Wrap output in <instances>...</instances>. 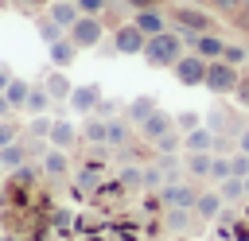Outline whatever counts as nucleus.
<instances>
[{
	"instance_id": "1",
	"label": "nucleus",
	"mask_w": 249,
	"mask_h": 241,
	"mask_svg": "<svg viewBox=\"0 0 249 241\" xmlns=\"http://www.w3.org/2000/svg\"><path fill=\"white\" fill-rule=\"evenodd\" d=\"M183 54H187V51H183V35H179L175 27H167L163 35H152L148 47H144V62L156 66V70H171Z\"/></svg>"
},
{
	"instance_id": "2",
	"label": "nucleus",
	"mask_w": 249,
	"mask_h": 241,
	"mask_svg": "<svg viewBox=\"0 0 249 241\" xmlns=\"http://www.w3.org/2000/svg\"><path fill=\"white\" fill-rule=\"evenodd\" d=\"M167 19L179 35H202V31H214V16L202 8V4H171L167 8Z\"/></svg>"
},
{
	"instance_id": "3",
	"label": "nucleus",
	"mask_w": 249,
	"mask_h": 241,
	"mask_svg": "<svg viewBox=\"0 0 249 241\" xmlns=\"http://www.w3.org/2000/svg\"><path fill=\"white\" fill-rule=\"evenodd\" d=\"M237 82H241V66H230V62H222V58H214L210 66H206V89L214 93V97H230L233 89H237Z\"/></svg>"
},
{
	"instance_id": "4",
	"label": "nucleus",
	"mask_w": 249,
	"mask_h": 241,
	"mask_svg": "<svg viewBox=\"0 0 249 241\" xmlns=\"http://www.w3.org/2000/svg\"><path fill=\"white\" fill-rule=\"evenodd\" d=\"M66 39H70L78 51H93V47H101V39H105V19H101V16H82V19L66 31Z\"/></svg>"
},
{
	"instance_id": "5",
	"label": "nucleus",
	"mask_w": 249,
	"mask_h": 241,
	"mask_svg": "<svg viewBox=\"0 0 249 241\" xmlns=\"http://www.w3.org/2000/svg\"><path fill=\"white\" fill-rule=\"evenodd\" d=\"M206 66H210V62H206L202 54L187 51V54H183V58L171 66V74L179 78V86H202V82H206Z\"/></svg>"
},
{
	"instance_id": "6",
	"label": "nucleus",
	"mask_w": 249,
	"mask_h": 241,
	"mask_svg": "<svg viewBox=\"0 0 249 241\" xmlns=\"http://www.w3.org/2000/svg\"><path fill=\"white\" fill-rule=\"evenodd\" d=\"M113 47H117V54H144V47H148V35L128 19V23H121V27H113Z\"/></svg>"
},
{
	"instance_id": "7",
	"label": "nucleus",
	"mask_w": 249,
	"mask_h": 241,
	"mask_svg": "<svg viewBox=\"0 0 249 241\" xmlns=\"http://www.w3.org/2000/svg\"><path fill=\"white\" fill-rule=\"evenodd\" d=\"M156 194H160L163 210H167V206H183V210H195V198H198L195 183H183V179H179V183H163Z\"/></svg>"
},
{
	"instance_id": "8",
	"label": "nucleus",
	"mask_w": 249,
	"mask_h": 241,
	"mask_svg": "<svg viewBox=\"0 0 249 241\" xmlns=\"http://www.w3.org/2000/svg\"><path fill=\"white\" fill-rule=\"evenodd\" d=\"M183 39H187V47H191L195 54H202L206 62L222 58V51H226V39H222L218 31H202V35H183Z\"/></svg>"
},
{
	"instance_id": "9",
	"label": "nucleus",
	"mask_w": 249,
	"mask_h": 241,
	"mask_svg": "<svg viewBox=\"0 0 249 241\" xmlns=\"http://www.w3.org/2000/svg\"><path fill=\"white\" fill-rule=\"evenodd\" d=\"M105 93H101V86H93V82H86V86H74V93H70V109L78 113V117H93V109H97V101H101Z\"/></svg>"
},
{
	"instance_id": "10",
	"label": "nucleus",
	"mask_w": 249,
	"mask_h": 241,
	"mask_svg": "<svg viewBox=\"0 0 249 241\" xmlns=\"http://www.w3.org/2000/svg\"><path fill=\"white\" fill-rule=\"evenodd\" d=\"M171 128H175V117H171L167 109H156V113H152V117H148V120H144V124H140L136 132H140V140L156 144V140H163V136H167Z\"/></svg>"
},
{
	"instance_id": "11",
	"label": "nucleus",
	"mask_w": 249,
	"mask_h": 241,
	"mask_svg": "<svg viewBox=\"0 0 249 241\" xmlns=\"http://www.w3.org/2000/svg\"><path fill=\"white\" fill-rule=\"evenodd\" d=\"M132 23L152 39V35H163L167 27H171V19H167V12L163 8H144V12H132Z\"/></svg>"
},
{
	"instance_id": "12",
	"label": "nucleus",
	"mask_w": 249,
	"mask_h": 241,
	"mask_svg": "<svg viewBox=\"0 0 249 241\" xmlns=\"http://www.w3.org/2000/svg\"><path fill=\"white\" fill-rule=\"evenodd\" d=\"M39 171H43L47 179H66V171H70V155H66L62 148H43Z\"/></svg>"
},
{
	"instance_id": "13",
	"label": "nucleus",
	"mask_w": 249,
	"mask_h": 241,
	"mask_svg": "<svg viewBox=\"0 0 249 241\" xmlns=\"http://www.w3.org/2000/svg\"><path fill=\"white\" fill-rule=\"evenodd\" d=\"M156 109H160V105H156V97H152V93H140V97H132V101L124 105V120H128L132 128H140Z\"/></svg>"
},
{
	"instance_id": "14",
	"label": "nucleus",
	"mask_w": 249,
	"mask_h": 241,
	"mask_svg": "<svg viewBox=\"0 0 249 241\" xmlns=\"http://www.w3.org/2000/svg\"><path fill=\"white\" fill-rule=\"evenodd\" d=\"M47 16H51L62 31H70V27L82 19V12H78V4H74V0H51V4H47Z\"/></svg>"
},
{
	"instance_id": "15",
	"label": "nucleus",
	"mask_w": 249,
	"mask_h": 241,
	"mask_svg": "<svg viewBox=\"0 0 249 241\" xmlns=\"http://www.w3.org/2000/svg\"><path fill=\"white\" fill-rule=\"evenodd\" d=\"M47 140H51V148L70 152V148L82 140V128H74L70 120H54V124H51V132H47Z\"/></svg>"
},
{
	"instance_id": "16",
	"label": "nucleus",
	"mask_w": 249,
	"mask_h": 241,
	"mask_svg": "<svg viewBox=\"0 0 249 241\" xmlns=\"http://www.w3.org/2000/svg\"><path fill=\"white\" fill-rule=\"evenodd\" d=\"M222 210H226V202H222L218 190H198V198H195V218L198 222H214Z\"/></svg>"
},
{
	"instance_id": "17",
	"label": "nucleus",
	"mask_w": 249,
	"mask_h": 241,
	"mask_svg": "<svg viewBox=\"0 0 249 241\" xmlns=\"http://www.w3.org/2000/svg\"><path fill=\"white\" fill-rule=\"evenodd\" d=\"M183 167H187V179H210V167H214V152H187L183 155Z\"/></svg>"
},
{
	"instance_id": "18",
	"label": "nucleus",
	"mask_w": 249,
	"mask_h": 241,
	"mask_svg": "<svg viewBox=\"0 0 249 241\" xmlns=\"http://www.w3.org/2000/svg\"><path fill=\"white\" fill-rule=\"evenodd\" d=\"M43 89L51 93V101H70V93H74V82H70L62 70H51V74L43 78Z\"/></svg>"
},
{
	"instance_id": "19",
	"label": "nucleus",
	"mask_w": 249,
	"mask_h": 241,
	"mask_svg": "<svg viewBox=\"0 0 249 241\" xmlns=\"http://www.w3.org/2000/svg\"><path fill=\"white\" fill-rule=\"evenodd\" d=\"M214 140H218V132H210L206 124H198V128H191L183 136V152H214Z\"/></svg>"
},
{
	"instance_id": "20",
	"label": "nucleus",
	"mask_w": 249,
	"mask_h": 241,
	"mask_svg": "<svg viewBox=\"0 0 249 241\" xmlns=\"http://www.w3.org/2000/svg\"><path fill=\"white\" fill-rule=\"evenodd\" d=\"M47 58H51V66H54V70H66V66L78 58V47H74L70 39H58V43H51V47H47Z\"/></svg>"
},
{
	"instance_id": "21",
	"label": "nucleus",
	"mask_w": 249,
	"mask_h": 241,
	"mask_svg": "<svg viewBox=\"0 0 249 241\" xmlns=\"http://www.w3.org/2000/svg\"><path fill=\"white\" fill-rule=\"evenodd\" d=\"M27 159H31V148H27L23 140H16V144L0 148V167H4V171H16V167H23Z\"/></svg>"
},
{
	"instance_id": "22",
	"label": "nucleus",
	"mask_w": 249,
	"mask_h": 241,
	"mask_svg": "<svg viewBox=\"0 0 249 241\" xmlns=\"http://www.w3.org/2000/svg\"><path fill=\"white\" fill-rule=\"evenodd\" d=\"M128 140H132V124H128L124 117H113V120H109L105 144H109V148H128Z\"/></svg>"
},
{
	"instance_id": "23",
	"label": "nucleus",
	"mask_w": 249,
	"mask_h": 241,
	"mask_svg": "<svg viewBox=\"0 0 249 241\" xmlns=\"http://www.w3.org/2000/svg\"><path fill=\"white\" fill-rule=\"evenodd\" d=\"M191 222H195V210H183V206H167V210H163V225H167L171 233L191 229Z\"/></svg>"
},
{
	"instance_id": "24",
	"label": "nucleus",
	"mask_w": 249,
	"mask_h": 241,
	"mask_svg": "<svg viewBox=\"0 0 249 241\" xmlns=\"http://www.w3.org/2000/svg\"><path fill=\"white\" fill-rule=\"evenodd\" d=\"M27 93H31V82H23V78H12L8 89H4V97H8V105H12L16 113L27 105Z\"/></svg>"
},
{
	"instance_id": "25",
	"label": "nucleus",
	"mask_w": 249,
	"mask_h": 241,
	"mask_svg": "<svg viewBox=\"0 0 249 241\" xmlns=\"http://www.w3.org/2000/svg\"><path fill=\"white\" fill-rule=\"evenodd\" d=\"M47 109H51V93H47L43 86H31V93H27V105H23V113H31V117H47Z\"/></svg>"
},
{
	"instance_id": "26",
	"label": "nucleus",
	"mask_w": 249,
	"mask_h": 241,
	"mask_svg": "<svg viewBox=\"0 0 249 241\" xmlns=\"http://www.w3.org/2000/svg\"><path fill=\"white\" fill-rule=\"evenodd\" d=\"M218 194H222V202H226V206H233V202L249 198V194H245V179H237V175H230L226 183H218Z\"/></svg>"
},
{
	"instance_id": "27",
	"label": "nucleus",
	"mask_w": 249,
	"mask_h": 241,
	"mask_svg": "<svg viewBox=\"0 0 249 241\" xmlns=\"http://www.w3.org/2000/svg\"><path fill=\"white\" fill-rule=\"evenodd\" d=\"M105 136H109V120H101V117H86V124H82V140H89V144H105Z\"/></svg>"
},
{
	"instance_id": "28",
	"label": "nucleus",
	"mask_w": 249,
	"mask_h": 241,
	"mask_svg": "<svg viewBox=\"0 0 249 241\" xmlns=\"http://www.w3.org/2000/svg\"><path fill=\"white\" fill-rule=\"evenodd\" d=\"M35 31H39V39L51 47V43H58V39H66V31L51 19V16H39V23H35Z\"/></svg>"
},
{
	"instance_id": "29",
	"label": "nucleus",
	"mask_w": 249,
	"mask_h": 241,
	"mask_svg": "<svg viewBox=\"0 0 249 241\" xmlns=\"http://www.w3.org/2000/svg\"><path fill=\"white\" fill-rule=\"evenodd\" d=\"M156 167L167 175V183H179V179L187 175V167H183V159H179V155H160V159H156Z\"/></svg>"
},
{
	"instance_id": "30",
	"label": "nucleus",
	"mask_w": 249,
	"mask_h": 241,
	"mask_svg": "<svg viewBox=\"0 0 249 241\" xmlns=\"http://www.w3.org/2000/svg\"><path fill=\"white\" fill-rule=\"evenodd\" d=\"M152 148H156L160 155H179V148H183V132H179V128H171V132H167L163 140H156Z\"/></svg>"
},
{
	"instance_id": "31",
	"label": "nucleus",
	"mask_w": 249,
	"mask_h": 241,
	"mask_svg": "<svg viewBox=\"0 0 249 241\" xmlns=\"http://www.w3.org/2000/svg\"><path fill=\"white\" fill-rule=\"evenodd\" d=\"M249 58V47H237V43H226V51H222V62H230V66H241Z\"/></svg>"
},
{
	"instance_id": "32",
	"label": "nucleus",
	"mask_w": 249,
	"mask_h": 241,
	"mask_svg": "<svg viewBox=\"0 0 249 241\" xmlns=\"http://www.w3.org/2000/svg\"><path fill=\"white\" fill-rule=\"evenodd\" d=\"M93 117H101V120H113V117H121V101H113V97H101V101H97V109H93Z\"/></svg>"
},
{
	"instance_id": "33",
	"label": "nucleus",
	"mask_w": 249,
	"mask_h": 241,
	"mask_svg": "<svg viewBox=\"0 0 249 241\" xmlns=\"http://www.w3.org/2000/svg\"><path fill=\"white\" fill-rule=\"evenodd\" d=\"M198 124H202V117H198L195 109H187V113H175V128H179L183 136H187L191 128H198Z\"/></svg>"
},
{
	"instance_id": "34",
	"label": "nucleus",
	"mask_w": 249,
	"mask_h": 241,
	"mask_svg": "<svg viewBox=\"0 0 249 241\" xmlns=\"http://www.w3.org/2000/svg\"><path fill=\"white\" fill-rule=\"evenodd\" d=\"M233 175V167H230V155H214V167H210V179L214 183H226Z\"/></svg>"
},
{
	"instance_id": "35",
	"label": "nucleus",
	"mask_w": 249,
	"mask_h": 241,
	"mask_svg": "<svg viewBox=\"0 0 249 241\" xmlns=\"http://www.w3.org/2000/svg\"><path fill=\"white\" fill-rule=\"evenodd\" d=\"M121 187H128V190L144 187V167H124L121 171Z\"/></svg>"
},
{
	"instance_id": "36",
	"label": "nucleus",
	"mask_w": 249,
	"mask_h": 241,
	"mask_svg": "<svg viewBox=\"0 0 249 241\" xmlns=\"http://www.w3.org/2000/svg\"><path fill=\"white\" fill-rule=\"evenodd\" d=\"M163 183H167V175H163L156 163H148V167H144V187H148V190H160Z\"/></svg>"
},
{
	"instance_id": "37",
	"label": "nucleus",
	"mask_w": 249,
	"mask_h": 241,
	"mask_svg": "<svg viewBox=\"0 0 249 241\" xmlns=\"http://www.w3.org/2000/svg\"><path fill=\"white\" fill-rule=\"evenodd\" d=\"M19 140V124L8 117V120H0V148H8V144H16Z\"/></svg>"
},
{
	"instance_id": "38",
	"label": "nucleus",
	"mask_w": 249,
	"mask_h": 241,
	"mask_svg": "<svg viewBox=\"0 0 249 241\" xmlns=\"http://www.w3.org/2000/svg\"><path fill=\"white\" fill-rule=\"evenodd\" d=\"M74 4L82 16H105V8H109V0H74Z\"/></svg>"
},
{
	"instance_id": "39",
	"label": "nucleus",
	"mask_w": 249,
	"mask_h": 241,
	"mask_svg": "<svg viewBox=\"0 0 249 241\" xmlns=\"http://www.w3.org/2000/svg\"><path fill=\"white\" fill-rule=\"evenodd\" d=\"M230 167H233L237 179H249V155H245V152H233V155H230Z\"/></svg>"
},
{
	"instance_id": "40",
	"label": "nucleus",
	"mask_w": 249,
	"mask_h": 241,
	"mask_svg": "<svg viewBox=\"0 0 249 241\" xmlns=\"http://www.w3.org/2000/svg\"><path fill=\"white\" fill-rule=\"evenodd\" d=\"M31 179H35V167H31V163H23V167L12 171V187H27Z\"/></svg>"
},
{
	"instance_id": "41",
	"label": "nucleus",
	"mask_w": 249,
	"mask_h": 241,
	"mask_svg": "<svg viewBox=\"0 0 249 241\" xmlns=\"http://www.w3.org/2000/svg\"><path fill=\"white\" fill-rule=\"evenodd\" d=\"M78 187H82V190H93V187H97V167H82V171H78Z\"/></svg>"
},
{
	"instance_id": "42",
	"label": "nucleus",
	"mask_w": 249,
	"mask_h": 241,
	"mask_svg": "<svg viewBox=\"0 0 249 241\" xmlns=\"http://www.w3.org/2000/svg\"><path fill=\"white\" fill-rule=\"evenodd\" d=\"M233 101H237L241 109H249V74H241V82H237V89H233Z\"/></svg>"
},
{
	"instance_id": "43",
	"label": "nucleus",
	"mask_w": 249,
	"mask_h": 241,
	"mask_svg": "<svg viewBox=\"0 0 249 241\" xmlns=\"http://www.w3.org/2000/svg\"><path fill=\"white\" fill-rule=\"evenodd\" d=\"M51 124H54V120H47V117H35V120L27 124V136H47V132H51Z\"/></svg>"
},
{
	"instance_id": "44",
	"label": "nucleus",
	"mask_w": 249,
	"mask_h": 241,
	"mask_svg": "<svg viewBox=\"0 0 249 241\" xmlns=\"http://www.w3.org/2000/svg\"><path fill=\"white\" fill-rule=\"evenodd\" d=\"M241 4H245V0H206L210 12H237Z\"/></svg>"
},
{
	"instance_id": "45",
	"label": "nucleus",
	"mask_w": 249,
	"mask_h": 241,
	"mask_svg": "<svg viewBox=\"0 0 249 241\" xmlns=\"http://www.w3.org/2000/svg\"><path fill=\"white\" fill-rule=\"evenodd\" d=\"M132 12H144V8H163V0H124Z\"/></svg>"
},
{
	"instance_id": "46",
	"label": "nucleus",
	"mask_w": 249,
	"mask_h": 241,
	"mask_svg": "<svg viewBox=\"0 0 249 241\" xmlns=\"http://www.w3.org/2000/svg\"><path fill=\"white\" fill-rule=\"evenodd\" d=\"M12 78H16V74H12V66H8V62H0V93L8 89V82H12Z\"/></svg>"
},
{
	"instance_id": "47",
	"label": "nucleus",
	"mask_w": 249,
	"mask_h": 241,
	"mask_svg": "<svg viewBox=\"0 0 249 241\" xmlns=\"http://www.w3.org/2000/svg\"><path fill=\"white\" fill-rule=\"evenodd\" d=\"M237 152H245V155H249V124L237 132Z\"/></svg>"
},
{
	"instance_id": "48",
	"label": "nucleus",
	"mask_w": 249,
	"mask_h": 241,
	"mask_svg": "<svg viewBox=\"0 0 249 241\" xmlns=\"http://www.w3.org/2000/svg\"><path fill=\"white\" fill-rule=\"evenodd\" d=\"M12 113H16V109H12V105H8V97H4V93H0V120H8V117H12Z\"/></svg>"
},
{
	"instance_id": "49",
	"label": "nucleus",
	"mask_w": 249,
	"mask_h": 241,
	"mask_svg": "<svg viewBox=\"0 0 249 241\" xmlns=\"http://www.w3.org/2000/svg\"><path fill=\"white\" fill-rule=\"evenodd\" d=\"M19 4H27V8H39V4H51V0H19Z\"/></svg>"
},
{
	"instance_id": "50",
	"label": "nucleus",
	"mask_w": 249,
	"mask_h": 241,
	"mask_svg": "<svg viewBox=\"0 0 249 241\" xmlns=\"http://www.w3.org/2000/svg\"><path fill=\"white\" fill-rule=\"evenodd\" d=\"M245 194H249V179H245Z\"/></svg>"
},
{
	"instance_id": "51",
	"label": "nucleus",
	"mask_w": 249,
	"mask_h": 241,
	"mask_svg": "<svg viewBox=\"0 0 249 241\" xmlns=\"http://www.w3.org/2000/svg\"><path fill=\"white\" fill-rule=\"evenodd\" d=\"M195 4H206V0H195Z\"/></svg>"
},
{
	"instance_id": "52",
	"label": "nucleus",
	"mask_w": 249,
	"mask_h": 241,
	"mask_svg": "<svg viewBox=\"0 0 249 241\" xmlns=\"http://www.w3.org/2000/svg\"><path fill=\"white\" fill-rule=\"evenodd\" d=\"M0 229H4V222H0Z\"/></svg>"
}]
</instances>
